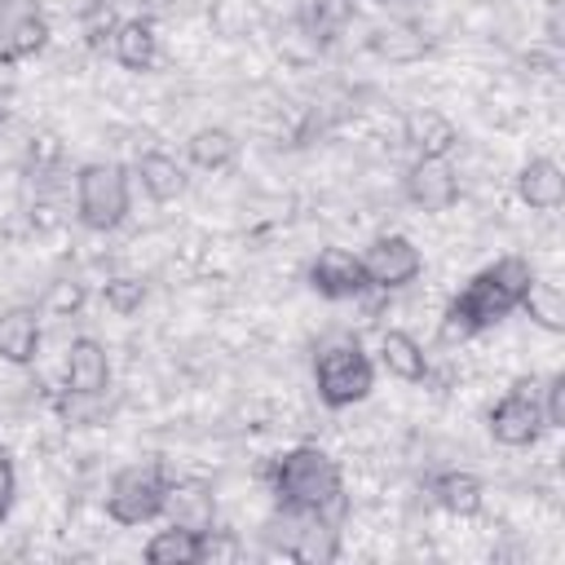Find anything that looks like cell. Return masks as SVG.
Segmentation results:
<instances>
[{"label":"cell","mask_w":565,"mask_h":565,"mask_svg":"<svg viewBox=\"0 0 565 565\" xmlns=\"http://www.w3.org/2000/svg\"><path fill=\"white\" fill-rule=\"evenodd\" d=\"M530 282H534V265L525 256H499L494 265L477 269L463 282V291L441 309V322H437L441 340L446 344H463V340L499 327L508 313H516V305L530 291Z\"/></svg>","instance_id":"1"},{"label":"cell","mask_w":565,"mask_h":565,"mask_svg":"<svg viewBox=\"0 0 565 565\" xmlns=\"http://www.w3.org/2000/svg\"><path fill=\"white\" fill-rule=\"evenodd\" d=\"M402 141L415 150V159H450L459 146V128L441 110H411L402 119Z\"/></svg>","instance_id":"16"},{"label":"cell","mask_w":565,"mask_h":565,"mask_svg":"<svg viewBox=\"0 0 565 565\" xmlns=\"http://www.w3.org/2000/svg\"><path fill=\"white\" fill-rule=\"evenodd\" d=\"M185 159L199 168V172H225L234 159H238V137L221 124H203L190 132L185 141Z\"/></svg>","instance_id":"22"},{"label":"cell","mask_w":565,"mask_h":565,"mask_svg":"<svg viewBox=\"0 0 565 565\" xmlns=\"http://www.w3.org/2000/svg\"><path fill=\"white\" fill-rule=\"evenodd\" d=\"M66 393L71 397H102L110 388V353L97 335H75L66 344Z\"/></svg>","instance_id":"12"},{"label":"cell","mask_w":565,"mask_h":565,"mask_svg":"<svg viewBox=\"0 0 565 565\" xmlns=\"http://www.w3.org/2000/svg\"><path fill=\"white\" fill-rule=\"evenodd\" d=\"M110 57L132 71V75H146L154 62H159V35H154V22L150 18H124L110 26Z\"/></svg>","instance_id":"15"},{"label":"cell","mask_w":565,"mask_h":565,"mask_svg":"<svg viewBox=\"0 0 565 565\" xmlns=\"http://www.w3.org/2000/svg\"><path fill=\"white\" fill-rule=\"evenodd\" d=\"M0 450H4V446H0Z\"/></svg>","instance_id":"33"},{"label":"cell","mask_w":565,"mask_h":565,"mask_svg":"<svg viewBox=\"0 0 565 565\" xmlns=\"http://www.w3.org/2000/svg\"><path fill=\"white\" fill-rule=\"evenodd\" d=\"M159 516L168 525L207 534V530H216V494H212L207 481H168V494H163V512Z\"/></svg>","instance_id":"13"},{"label":"cell","mask_w":565,"mask_h":565,"mask_svg":"<svg viewBox=\"0 0 565 565\" xmlns=\"http://www.w3.org/2000/svg\"><path fill=\"white\" fill-rule=\"evenodd\" d=\"M265 547L282 561H300V565H327L340 556V530L331 521V512H313V508H278L265 521Z\"/></svg>","instance_id":"5"},{"label":"cell","mask_w":565,"mask_h":565,"mask_svg":"<svg viewBox=\"0 0 565 565\" xmlns=\"http://www.w3.org/2000/svg\"><path fill=\"white\" fill-rule=\"evenodd\" d=\"M49 44V13L40 0H0V66L26 62Z\"/></svg>","instance_id":"9"},{"label":"cell","mask_w":565,"mask_h":565,"mask_svg":"<svg viewBox=\"0 0 565 565\" xmlns=\"http://www.w3.org/2000/svg\"><path fill=\"white\" fill-rule=\"evenodd\" d=\"M428 494L437 499V508H446L450 516H477L481 503H486V486L477 472L468 468H446L428 481Z\"/></svg>","instance_id":"19"},{"label":"cell","mask_w":565,"mask_h":565,"mask_svg":"<svg viewBox=\"0 0 565 565\" xmlns=\"http://www.w3.org/2000/svg\"><path fill=\"white\" fill-rule=\"evenodd\" d=\"M539 406H543L547 428H561V424H565V375H561V371H552V375L543 380V388H539Z\"/></svg>","instance_id":"27"},{"label":"cell","mask_w":565,"mask_h":565,"mask_svg":"<svg viewBox=\"0 0 565 565\" xmlns=\"http://www.w3.org/2000/svg\"><path fill=\"white\" fill-rule=\"evenodd\" d=\"M163 494H168V472L163 463L146 459V463H128L110 477L106 486V516L115 525H150L163 512Z\"/></svg>","instance_id":"6"},{"label":"cell","mask_w":565,"mask_h":565,"mask_svg":"<svg viewBox=\"0 0 565 565\" xmlns=\"http://www.w3.org/2000/svg\"><path fill=\"white\" fill-rule=\"evenodd\" d=\"M269 494L278 508H313V512H331L344 494V477L340 463L322 450V446H291L278 459H269L265 468Z\"/></svg>","instance_id":"2"},{"label":"cell","mask_w":565,"mask_h":565,"mask_svg":"<svg viewBox=\"0 0 565 565\" xmlns=\"http://www.w3.org/2000/svg\"><path fill=\"white\" fill-rule=\"evenodd\" d=\"M305 282H309V291H318L322 300H358V296L371 291L366 269H362V256L349 252V247H322V252L309 260Z\"/></svg>","instance_id":"10"},{"label":"cell","mask_w":565,"mask_h":565,"mask_svg":"<svg viewBox=\"0 0 565 565\" xmlns=\"http://www.w3.org/2000/svg\"><path fill=\"white\" fill-rule=\"evenodd\" d=\"M132 212V172L115 159L84 163L75 172V216L93 234H110Z\"/></svg>","instance_id":"4"},{"label":"cell","mask_w":565,"mask_h":565,"mask_svg":"<svg viewBox=\"0 0 565 565\" xmlns=\"http://www.w3.org/2000/svg\"><path fill=\"white\" fill-rule=\"evenodd\" d=\"M402 194L419 212H446L459 203V172L450 159H415L402 177Z\"/></svg>","instance_id":"11"},{"label":"cell","mask_w":565,"mask_h":565,"mask_svg":"<svg viewBox=\"0 0 565 565\" xmlns=\"http://www.w3.org/2000/svg\"><path fill=\"white\" fill-rule=\"evenodd\" d=\"M49 305H53L57 313H75V309L84 305V287H79V282H57Z\"/></svg>","instance_id":"29"},{"label":"cell","mask_w":565,"mask_h":565,"mask_svg":"<svg viewBox=\"0 0 565 565\" xmlns=\"http://www.w3.org/2000/svg\"><path fill=\"white\" fill-rule=\"evenodd\" d=\"M371 4H380V9H388V13H406V9H415L419 0H371Z\"/></svg>","instance_id":"31"},{"label":"cell","mask_w":565,"mask_h":565,"mask_svg":"<svg viewBox=\"0 0 565 565\" xmlns=\"http://www.w3.org/2000/svg\"><path fill=\"white\" fill-rule=\"evenodd\" d=\"M371 388H375V362L358 335L327 340L313 353V393L327 411H349V406L366 402Z\"/></svg>","instance_id":"3"},{"label":"cell","mask_w":565,"mask_h":565,"mask_svg":"<svg viewBox=\"0 0 565 565\" xmlns=\"http://www.w3.org/2000/svg\"><path fill=\"white\" fill-rule=\"evenodd\" d=\"M102 300H106V309H110L115 318H132V313L146 305V282L119 274V278H110V282L102 287Z\"/></svg>","instance_id":"26"},{"label":"cell","mask_w":565,"mask_h":565,"mask_svg":"<svg viewBox=\"0 0 565 565\" xmlns=\"http://www.w3.org/2000/svg\"><path fill=\"white\" fill-rule=\"evenodd\" d=\"M13 503H18V472H13V459L0 450V525L9 521Z\"/></svg>","instance_id":"28"},{"label":"cell","mask_w":565,"mask_h":565,"mask_svg":"<svg viewBox=\"0 0 565 565\" xmlns=\"http://www.w3.org/2000/svg\"><path fill=\"white\" fill-rule=\"evenodd\" d=\"M349 22H353V0H296V26L318 44L344 35Z\"/></svg>","instance_id":"23"},{"label":"cell","mask_w":565,"mask_h":565,"mask_svg":"<svg viewBox=\"0 0 565 565\" xmlns=\"http://www.w3.org/2000/svg\"><path fill=\"white\" fill-rule=\"evenodd\" d=\"M358 256H362L371 291H402V287H411L424 274V252L406 234H380Z\"/></svg>","instance_id":"8"},{"label":"cell","mask_w":565,"mask_h":565,"mask_svg":"<svg viewBox=\"0 0 565 565\" xmlns=\"http://www.w3.org/2000/svg\"><path fill=\"white\" fill-rule=\"evenodd\" d=\"M516 199L534 212H556L565 203V172L556 159H525L516 172Z\"/></svg>","instance_id":"17"},{"label":"cell","mask_w":565,"mask_h":565,"mask_svg":"<svg viewBox=\"0 0 565 565\" xmlns=\"http://www.w3.org/2000/svg\"><path fill=\"white\" fill-rule=\"evenodd\" d=\"M132 177L141 181V190H146L150 203H177V199L185 194V168H181L172 154H163V150L137 154Z\"/></svg>","instance_id":"18"},{"label":"cell","mask_w":565,"mask_h":565,"mask_svg":"<svg viewBox=\"0 0 565 565\" xmlns=\"http://www.w3.org/2000/svg\"><path fill=\"white\" fill-rule=\"evenodd\" d=\"M380 366H384L393 380H402V384L428 380V353H424V344H419L411 331H397V327H388V331L380 335Z\"/></svg>","instance_id":"21"},{"label":"cell","mask_w":565,"mask_h":565,"mask_svg":"<svg viewBox=\"0 0 565 565\" xmlns=\"http://www.w3.org/2000/svg\"><path fill=\"white\" fill-rule=\"evenodd\" d=\"M4 115H9V110H4V97H0V124H4Z\"/></svg>","instance_id":"32"},{"label":"cell","mask_w":565,"mask_h":565,"mask_svg":"<svg viewBox=\"0 0 565 565\" xmlns=\"http://www.w3.org/2000/svg\"><path fill=\"white\" fill-rule=\"evenodd\" d=\"M486 428L499 446L508 450H525L547 433L543 406H539V380H516L490 411H486Z\"/></svg>","instance_id":"7"},{"label":"cell","mask_w":565,"mask_h":565,"mask_svg":"<svg viewBox=\"0 0 565 565\" xmlns=\"http://www.w3.org/2000/svg\"><path fill=\"white\" fill-rule=\"evenodd\" d=\"M561 9H565V0H547L543 35H547V44H552V49H561V44H565V18H561Z\"/></svg>","instance_id":"30"},{"label":"cell","mask_w":565,"mask_h":565,"mask_svg":"<svg viewBox=\"0 0 565 565\" xmlns=\"http://www.w3.org/2000/svg\"><path fill=\"white\" fill-rule=\"evenodd\" d=\"M40 340H44V327L35 305H9L0 313V362L31 366L40 358Z\"/></svg>","instance_id":"14"},{"label":"cell","mask_w":565,"mask_h":565,"mask_svg":"<svg viewBox=\"0 0 565 565\" xmlns=\"http://www.w3.org/2000/svg\"><path fill=\"white\" fill-rule=\"evenodd\" d=\"M141 556L150 565H199L203 561V534L194 530H181V525H163L146 539Z\"/></svg>","instance_id":"24"},{"label":"cell","mask_w":565,"mask_h":565,"mask_svg":"<svg viewBox=\"0 0 565 565\" xmlns=\"http://www.w3.org/2000/svg\"><path fill=\"white\" fill-rule=\"evenodd\" d=\"M366 44H371V53L384 57V62H419V57L433 49L428 31H424L419 22H406V18L375 26V31L366 35Z\"/></svg>","instance_id":"20"},{"label":"cell","mask_w":565,"mask_h":565,"mask_svg":"<svg viewBox=\"0 0 565 565\" xmlns=\"http://www.w3.org/2000/svg\"><path fill=\"white\" fill-rule=\"evenodd\" d=\"M516 309H521L539 331H552V335L565 331V300H561V287H556V282H539V278H534Z\"/></svg>","instance_id":"25"}]
</instances>
